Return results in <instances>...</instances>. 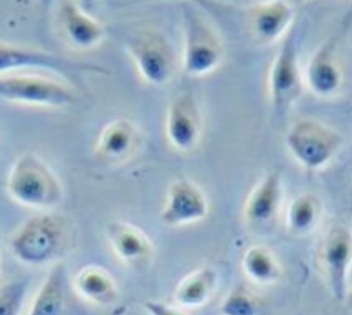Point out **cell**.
<instances>
[{
    "mask_svg": "<svg viewBox=\"0 0 352 315\" xmlns=\"http://www.w3.org/2000/svg\"><path fill=\"white\" fill-rule=\"evenodd\" d=\"M69 230L60 216L44 213L28 219L11 239V250L22 263L43 266L65 253Z\"/></svg>",
    "mask_w": 352,
    "mask_h": 315,
    "instance_id": "1",
    "label": "cell"
},
{
    "mask_svg": "<svg viewBox=\"0 0 352 315\" xmlns=\"http://www.w3.org/2000/svg\"><path fill=\"white\" fill-rule=\"evenodd\" d=\"M8 190L17 204L36 210L56 206L63 195L54 172L32 153L24 154L15 162L9 175Z\"/></svg>",
    "mask_w": 352,
    "mask_h": 315,
    "instance_id": "2",
    "label": "cell"
},
{
    "mask_svg": "<svg viewBox=\"0 0 352 315\" xmlns=\"http://www.w3.org/2000/svg\"><path fill=\"white\" fill-rule=\"evenodd\" d=\"M0 98L40 108L71 105L75 96L61 82L40 75H11L0 78Z\"/></svg>",
    "mask_w": 352,
    "mask_h": 315,
    "instance_id": "3",
    "label": "cell"
},
{
    "mask_svg": "<svg viewBox=\"0 0 352 315\" xmlns=\"http://www.w3.org/2000/svg\"><path fill=\"white\" fill-rule=\"evenodd\" d=\"M292 155L309 170L326 166L338 153L340 138L331 129L314 120H302L294 125L286 137Z\"/></svg>",
    "mask_w": 352,
    "mask_h": 315,
    "instance_id": "4",
    "label": "cell"
},
{
    "mask_svg": "<svg viewBox=\"0 0 352 315\" xmlns=\"http://www.w3.org/2000/svg\"><path fill=\"white\" fill-rule=\"evenodd\" d=\"M138 72L150 84H165L175 67V52L164 34L154 30L138 34L129 44Z\"/></svg>",
    "mask_w": 352,
    "mask_h": 315,
    "instance_id": "5",
    "label": "cell"
},
{
    "mask_svg": "<svg viewBox=\"0 0 352 315\" xmlns=\"http://www.w3.org/2000/svg\"><path fill=\"white\" fill-rule=\"evenodd\" d=\"M351 257V232L344 226L329 230L320 242L318 260L330 292L338 301L346 298Z\"/></svg>",
    "mask_w": 352,
    "mask_h": 315,
    "instance_id": "6",
    "label": "cell"
},
{
    "mask_svg": "<svg viewBox=\"0 0 352 315\" xmlns=\"http://www.w3.org/2000/svg\"><path fill=\"white\" fill-rule=\"evenodd\" d=\"M223 56L222 44L208 22L191 12L187 20L185 70L195 76L214 70Z\"/></svg>",
    "mask_w": 352,
    "mask_h": 315,
    "instance_id": "7",
    "label": "cell"
},
{
    "mask_svg": "<svg viewBox=\"0 0 352 315\" xmlns=\"http://www.w3.org/2000/svg\"><path fill=\"white\" fill-rule=\"evenodd\" d=\"M208 209L203 191L192 182L182 178L169 188L160 219L169 226L188 225L204 219Z\"/></svg>",
    "mask_w": 352,
    "mask_h": 315,
    "instance_id": "8",
    "label": "cell"
},
{
    "mask_svg": "<svg viewBox=\"0 0 352 315\" xmlns=\"http://www.w3.org/2000/svg\"><path fill=\"white\" fill-rule=\"evenodd\" d=\"M202 118L192 96L182 94L169 107L166 131L171 146L187 153L197 146L202 135Z\"/></svg>",
    "mask_w": 352,
    "mask_h": 315,
    "instance_id": "9",
    "label": "cell"
},
{
    "mask_svg": "<svg viewBox=\"0 0 352 315\" xmlns=\"http://www.w3.org/2000/svg\"><path fill=\"white\" fill-rule=\"evenodd\" d=\"M270 94L276 110L286 108L300 93L296 43L294 34L285 40L270 72Z\"/></svg>",
    "mask_w": 352,
    "mask_h": 315,
    "instance_id": "10",
    "label": "cell"
},
{
    "mask_svg": "<svg viewBox=\"0 0 352 315\" xmlns=\"http://www.w3.org/2000/svg\"><path fill=\"white\" fill-rule=\"evenodd\" d=\"M106 235L116 257L126 265L140 266L152 256V241L143 229L133 223L112 220L107 225Z\"/></svg>",
    "mask_w": 352,
    "mask_h": 315,
    "instance_id": "11",
    "label": "cell"
},
{
    "mask_svg": "<svg viewBox=\"0 0 352 315\" xmlns=\"http://www.w3.org/2000/svg\"><path fill=\"white\" fill-rule=\"evenodd\" d=\"M81 68L87 69L42 50L0 44V75L18 71L41 70L69 76L72 72Z\"/></svg>",
    "mask_w": 352,
    "mask_h": 315,
    "instance_id": "12",
    "label": "cell"
},
{
    "mask_svg": "<svg viewBox=\"0 0 352 315\" xmlns=\"http://www.w3.org/2000/svg\"><path fill=\"white\" fill-rule=\"evenodd\" d=\"M58 20L66 40L76 48L91 49L102 42L104 34L102 25L76 3L62 2Z\"/></svg>",
    "mask_w": 352,
    "mask_h": 315,
    "instance_id": "13",
    "label": "cell"
},
{
    "mask_svg": "<svg viewBox=\"0 0 352 315\" xmlns=\"http://www.w3.org/2000/svg\"><path fill=\"white\" fill-rule=\"evenodd\" d=\"M281 198L280 173L269 172L248 198L244 210L247 222L259 226L272 221L278 213Z\"/></svg>",
    "mask_w": 352,
    "mask_h": 315,
    "instance_id": "14",
    "label": "cell"
},
{
    "mask_svg": "<svg viewBox=\"0 0 352 315\" xmlns=\"http://www.w3.org/2000/svg\"><path fill=\"white\" fill-rule=\"evenodd\" d=\"M338 39H332L314 56L308 67V84L320 96H329L340 87L342 68L338 58Z\"/></svg>",
    "mask_w": 352,
    "mask_h": 315,
    "instance_id": "15",
    "label": "cell"
},
{
    "mask_svg": "<svg viewBox=\"0 0 352 315\" xmlns=\"http://www.w3.org/2000/svg\"><path fill=\"white\" fill-rule=\"evenodd\" d=\"M69 276L64 263H58L47 274L27 315H65Z\"/></svg>",
    "mask_w": 352,
    "mask_h": 315,
    "instance_id": "16",
    "label": "cell"
},
{
    "mask_svg": "<svg viewBox=\"0 0 352 315\" xmlns=\"http://www.w3.org/2000/svg\"><path fill=\"white\" fill-rule=\"evenodd\" d=\"M138 141L137 129L131 122L116 120L107 125L100 134L96 146V155L109 162H122L135 152Z\"/></svg>",
    "mask_w": 352,
    "mask_h": 315,
    "instance_id": "17",
    "label": "cell"
},
{
    "mask_svg": "<svg viewBox=\"0 0 352 315\" xmlns=\"http://www.w3.org/2000/svg\"><path fill=\"white\" fill-rule=\"evenodd\" d=\"M218 279V273L210 266L188 274L175 287V304L185 310L202 307L214 294Z\"/></svg>",
    "mask_w": 352,
    "mask_h": 315,
    "instance_id": "18",
    "label": "cell"
},
{
    "mask_svg": "<svg viewBox=\"0 0 352 315\" xmlns=\"http://www.w3.org/2000/svg\"><path fill=\"white\" fill-rule=\"evenodd\" d=\"M74 287L81 297L99 305L111 303L118 294L111 272L98 264L81 267L74 275Z\"/></svg>",
    "mask_w": 352,
    "mask_h": 315,
    "instance_id": "19",
    "label": "cell"
},
{
    "mask_svg": "<svg viewBox=\"0 0 352 315\" xmlns=\"http://www.w3.org/2000/svg\"><path fill=\"white\" fill-rule=\"evenodd\" d=\"M291 17V8L284 1L266 2L254 14V33L264 41L275 39L287 27Z\"/></svg>",
    "mask_w": 352,
    "mask_h": 315,
    "instance_id": "20",
    "label": "cell"
},
{
    "mask_svg": "<svg viewBox=\"0 0 352 315\" xmlns=\"http://www.w3.org/2000/svg\"><path fill=\"white\" fill-rule=\"evenodd\" d=\"M242 268L248 279L258 285H270L280 276V267L272 251L253 246L244 252Z\"/></svg>",
    "mask_w": 352,
    "mask_h": 315,
    "instance_id": "21",
    "label": "cell"
},
{
    "mask_svg": "<svg viewBox=\"0 0 352 315\" xmlns=\"http://www.w3.org/2000/svg\"><path fill=\"white\" fill-rule=\"evenodd\" d=\"M320 206L312 195H301L292 202L286 213V224L292 232L304 235L313 231L320 219Z\"/></svg>",
    "mask_w": 352,
    "mask_h": 315,
    "instance_id": "22",
    "label": "cell"
},
{
    "mask_svg": "<svg viewBox=\"0 0 352 315\" xmlns=\"http://www.w3.org/2000/svg\"><path fill=\"white\" fill-rule=\"evenodd\" d=\"M219 313L221 315H268L262 299L242 286L232 290L223 299Z\"/></svg>",
    "mask_w": 352,
    "mask_h": 315,
    "instance_id": "23",
    "label": "cell"
},
{
    "mask_svg": "<svg viewBox=\"0 0 352 315\" xmlns=\"http://www.w3.org/2000/svg\"><path fill=\"white\" fill-rule=\"evenodd\" d=\"M28 289L26 279H16L0 287V315H19Z\"/></svg>",
    "mask_w": 352,
    "mask_h": 315,
    "instance_id": "24",
    "label": "cell"
},
{
    "mask_svg": "<svg viewBox=\"0 0 352 315\" xmlns=\"http://www.w3.org/2000/svg\"><path fill=\"white\" fill-rule=\"evenodd\" d=\"M144 305L149 315H188L184 308L163 301H148Z\"/></svg>",
    "mask_w": 352,
    "mask_h": 315,
    "instance_id": "25",
    "label": "cell"
},
{
    "mask_svg": "<svg viewBox=\"0 0 352 315\" xmlns=\"http://www.w3.org/2000/svg\"><path fill=\"white\" fill-rule=\"evenodd\" d=\"M0 265H1V258H0Z\"/></svg>",
    "mask_w": 352,
    "mask_h": 315,
    "instance_id": "26",
    "label": "cell"
}]
</instances>
